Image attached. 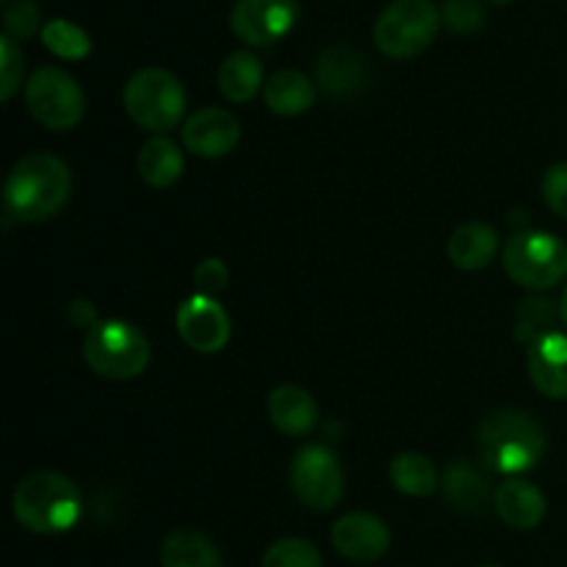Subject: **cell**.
<instances>
[{"label":"cell","mask_w":567,"mask_h":567,"mask_svg":"<svg viewBox=\"0 0 567 567\" xmlns=\"http://www.w3.org/2000/svg\"><path fill=\"white\" fill-rule=\"evenodd\" d=\"M72 192L70 166L53 153H28L11 166L3 183V205L20 221H48Z\"/></svg>","instance_id":"cell-1"},{"label":"cell","mask_w":567,"mask_h":567,"mask_svg":"<svg viewBox=\"0 0 567 567\" xmlns=\"http://www.w3.org/2000/svg\"><path fill=\"white\" fill-rule=\"evenodd\" d=\"M546 457V432L524 410H496L480 426V460L487 471L518 476Z\"/></svg>","instance_id":"cell-2"},{"label":"cell","mask_w":567,"mask_h":567,"mask_svg":"<svg viewBox=\"0 0 567 567\" xmlns=\"http://www.w3.org/2000/svg\"><path fill=\"white\" fill-rule=\"evenodd\" d=\"M17 524L33 535H61L81 518V493L75 482L59 471H33L17 485L11 498Z\"/></svg>","instance_id":"cell-3"},{"label":"cell","mask_w":567,"mask_h":567,"mask_svg":"<svg viewBox=\"0 0 567 567\" xmlns=\"http://www.w3.org/2000/svg\"><path fill=\"white\" fill-rule=\"evenodd\" d=\"M83 360L105 380H136L150 365V341L122 319L97 321L83 338Z\"/></svg>","instance_id":"cell-4"},{"label":"cell","mask_w":567,"mask_h":567,"mask_svg":"<svg viewBox=\"0 0 567 567\" xmlns=\"http://www.w3.org/2000/svg\"><path fill=\"white\" fill-rule=\"evenodd\" d=\"M125 111L138 127L150 131L153 136L177 127L186 114V92L183 83L161 66H144L133 72L125 83Z\"/></svg>","instance_id":"cell-5"},{"label":"cell","mask_w":567,"mask_h":567,"mask_svg":"<svg viewBox=\"0 0 567 567\" xmlns=\"http://www.w3.org/2000/svg\"><path fill=\"white\" fill-rule=\"evenodd\" d=\"M441 11L432 0H393L374 25V42L388 59H415L435 42Z\"/></svg>","instance_id":"cell-6"},{"label":"cell","mask_w":567,"mask_h":567,"mask_svg":"<svg viewBox=\"0 0 567 567\" xmlns=\"http://www.w3.org/2000/svg\"><path fill=\"white\" fill-rule=\"evenodd\" d=\"M504 271L518 286L548 291L567 277V247L559 236L543 230L515 233L504 247Z\"/></svg>","instance_id":"cell-7"},{"label":"cell","mask_w":567,"mask_h":567,"mask_svg":"<svg viewBox=\"0 0 567 567\" xmlns=\"http://www.w3.org/2000/svg\"><path fill=\"white\" fill-rule=\"evenodd\" d=\"M25 105L39 125L50 131H70L83 120L86 97L70 72L59 66H39L25 83Z\"/></svg>","instance_id":"cell-8"},{"label":"cell","mask_w":567,"mask_h":567,"mask_svg":"<svg viewBox=\"0 0 567 567\" xmlns=\"http://www.w3.org/2000/svg\"><path fill=\"white\" fill-rule=\"evenodd\" d=\"M293 496L310 509H332L343 496V474L338 457L324 443H308L293 454L291 463Z\"/></svg>","instance_id":"cell-9"},{"label":"cell","mask_w":567,"mask_h":567,"mask_svg":"<svg viewBox=\"0 0 567 567\" xmlns=\"http://www.w3.org/2000/svg\"><path fill=\"white\" fill-rule=\"evenodd\" d=\"M297 0H238L233 6L230 28L241 42L266 48V44L280 42L297 25Z\"/></svg>","instance_id":"cell-10"},{"label":"cell","mask_w":567,"mask_h":567,"mask_svg":"<svg viewBox=\"0 0 567 567\" xmlns=\"http://www.w3.org/2000/svg\"><path fill=\"white\" fill-rule=\"evenodd\" d=\"M177 336L199 354H216L230 341V319L208 293H194L177 308Z\"/></svg>","instance_id":"cell-11"},{"label":"cell","mask_w":567,"mask_h":567,"mask_svg":"<svg viewBox=\"0 0 567 567\" xmlns=\"http://www.w3.org/2000/svg\"><path fill=\"white\" fill-rule=\"evenodd\" d=\"M332 546L343 559L352 563H377L391 548V529L371 513H347L332 524Z\"/></svg>","instance_id":"cell-12"},{"label":"cell","mask_w":567,"mask_h":567,"mask_svg":"<svg viewBox=\"0 0 567 567\" xmlns=\"http://www.w3.org/2000/svg\"><path fill=\"white\" fill-rule=\"evenodd\" d=\"M241 142V122L233 111L199 109L183 122V144L199 158H225Z\"/></svg>","instance_id":"cell-13"},{"label":"cell","mask_w":567,"mask_h":567,"mask_svg":"<svg viewBox=\"0 0 567 567\" xmlns=\"http://www.w3.org/2000/svg\"><path fill=\"white\" fill-rule=\"evenodd\" d=\"M371 66L360 50L349 48V44H336L327 48L316 61V81H319L321 92L327 97L336 100H352L369 86Z\"/></svg>","instance_id":"cell-14"},{"label":"cell","mask_w":567,"mask_h":567,"mask_svg":"<svg viewBox=\"0 0 567 567\" xmlns=\"http://www.w3.org/2000/svg\"><path fill=\"white\" fill-rule=\"evenodd\" d=\"M529 380L543 396L567 399V336L548 332L535 341L526 354Z\"/></svg>","instance_id":"cell-15"},{"label":"cell","mask_w":567,"mask_h":567,"mask_svg":"<svg viewBox=\"0 0 567 567\" xmlns=\"http://www.w3.org/2000/svg\"><path fill=\"white\" fill-rule=\"evenodd\" d=\"M493 504H496L498 518L520 532L535 529L546 518V496L532 482L524 480L502 482L493 493Z\"/></svg>","instance_id":"cell-16"},{"label":"cell","mask_w":567,"mask_h":567,"mask_svg":"<svg viewBox=\"0 0 567 567\" xmlns=\"http://www.w3.org/2000/svg\"><path fill=\"white\" fill-rule=\"evenodd\" d=\"M266 413L282 435L291 437L308 435L319 421V408H316L313 396L297 385L275 388L269 393V402H266Z\"/></svg>","instance_id":"cell-17"},{"label":"cell","mask_w":567,"mask_h":567,"mask_svg":"<svg viewBox=\"0 0 567 567\" xmlns=\"http://www.w3.org/2000/svg\"><path fill=\"white\" fill-rule=\"evenodd\" d=\"M498 252L496 227L485 221H465L449 238V260L463 271H482Z\"/></svg>","instance_id":"cell-18"},{"label":"cell","mask_w":567,"mask_h":567,"mask_svg":"<svg viewBox=\"0 0 567 567\" xmlns=\"http://www.w3.org/2000/svg\"><path fill=\"white\" fill-rule=\"evenodd\" d=\"M443 496L449 498V504L457 513L476 515L491 502V485H487V480L474 465L454 460L446 468V474H443Z\"/></svg>","instance_id":"cell-19"},{"label":"cell","mask_w":567,"mask_h":567,"mask_svg":"<svg viewBox=\"0 0 567 567\" xmlns=\"http://www.w3.org/2000/svg\"><path fill=\"white\" fill-rule=\"evenodd\" d=\"M136 169L142 181L153 188H169L183 175V153L172 138L153 136L144 142L136 158Z\"/></svg>","instance_id":"cell-20"},{"label":"cell","mask_w":567,"mask_h":567,"mask_svg":"<svg viewBox=\"0 0 567 567\" xmlns=\"http://www.w3.org/2000/svg\"><path fill=\"white\" fill-rule=\"evenodd\" d=\"M161 565L164 567H225L219 548L210 537L194 529H175L166 535L161 546Z\"/></svg>","instance_id":"cell-21"},{"label":"cell","mask_w":567,"mask_h":567,"mask_svg":"<svg viewBox=\"0 0 567 567\" xmlns=\"http://www.w3.org/2000/svg\"><path fill=\"white\" fill-rule=\"evenodd\" d=\"M216 83H219V92L230 103H249L266 86L260 59L255 53H247V50H238V53L227 55L221 61Z\"/></svg>","instance_id":"cell-22"},{"label":"cell","mask_w":567,"mask_h":567,"mask_svg":"<svg viewBox=\"0 0 567 567\" xmlns=\"http://www.w3.org/2000/svg\"><path fill=\"white\" fill-rule=\"evenodd\" d=\"M264 100L277 116H299L313 105L316 89L299 70H280L266 81Z\"/></svg>","instance_id":"cell-23"},{"label":"cell","mask_w":567,"mask_h":567,"mask_svg":"<svg viewBox=\"0 0 567 567\" xmlns=\"http://www.w3.org/2000/svg\"><path fill=\"white\" fill-rule=\"evenodd\" d=\"M391 482L399 493L413 498L430 496V493H435L441 487L437 468L432 465V460L415 452H404L399 457H393Z\"/></svg>","instance_id":"cell-24"},{"label":"cell","mask_w":567,"mask_h":567,"mask_svg":"<svg viewBox=\"0 0 567 567\" xmlns=\"http://www.w3.org/2000/svg\"><path fill=\"white\" fill-rule=\"evenodd\" d=\"M554 321H557V305L546 297L524 299L515 313V338L524 343L540 341L543 336L554 332Z\"/></svg>","instance_id":"cell-25"},{"label":"cell","mask_w":567,"mask_h":567,"mask_svg":"<svg viewBox=\"0 0 567 567\" xmlns=\"http://www.w3.org/2000/svg\"><path fill=\"white\" fill-rule=\"evenodd\" d=\"M42 42L50 53H55L59 59L81 61L86 59L89 50H92V39L83 28H78L75 22L66 20H50L42 28Z\"/></svg>","instance_id":"cell-26"},{"label":"cell","mask_w":567,"mask_h":567,"mask_svg":"<svg viewBox=\"0 0 567 567\" xmlns=\"http://www.w3.org/2000/svg\"><path fill=\"white\" fill-rule=\"evenodd\" d=\"M260 567H324V559L313 543L302 537H282L266 548Z\"/></svg>","instance_id":"cell-27"},{"label":"cell","mask_w":567,"mask_h":567,"mask_svg":"<svg viewBox=\"0 0 567 567\" xmlns=\"http://www.w3.org/2000/svg\"><path fill=\"white\" fill-rule=\"evenodd\" d=\"M42 25V14L33 0H9L3 9V28L6 37L17 39H31L33 33Z\"/></svg>","instance_id":"cell-28"},{"label":"cell","mask_w":567,"mask_h":567,"mask_svg":"<svg viewBox=\"0 0 567 567\" xmlns=\"http://www.w3.org/2000/svg\"><path fill=\"white\" fill-rule=\"evenodd\" d=\"M441 17L454 33H476L485 25V9L480 0H446Z\"/></svg>","instance_id":"cell-29"},{"label":"cell","mask_w":567,"mask_h":567,"mask_svg":"<svg viewBox=\"0 0 567 567\" xmlns=\"http://www.w3.org/2000/svg\"><path fill=\"white\" fill-rule=\"evenodd\" d=\"M22 70H25V61H22L20 48H17L14 39L3 33V39H0V97H14L22 83Z\"/></svg>","instance_id":"cell-30"},{"label":"cell","mask_w":567,"mask_h":567,"mask_svg":"<svg viewBox=\"0 0 567 567\" xmlns=\"http://www.w3.org/2000/svg\"><path fill=\"white\" fill-rule=\"evenodd\" d=\"M543 199L557 216L567 219V161L548 166L543 177Z\"/></svg>","instance_id":"cell-31"},{"label":"cell","mask_w":567,"mask_h":567,"mask_svg":"<svg viewBox=\"0 0 567 567\" xmlns=\"http://www.w3.org/2000/svg\"><path fill=\"white\" fill-rule=\"evenodd\" d=\"M194 280H197L199 291L208 293V297H210V293L225 291L227 280H230V275H227L225 260L208 258V260H203V264H199L197 269H194Z\"/></svg>","instance_id":"cell-32"},{"label":"cell","mask_w":567,"mask_h":567,"mask_svg":"<svg viewBox=\"0 0 567 567\" xmlns=\"http://www.w3.org/2000/svg\"><path fill=\"white\" fill-rule=\"evenodd\" d=\"M66 316H70L72 324L78 327H89L92 330L94 324H97V319H94V305L89 302V299H75V302L66 308Z\"/></svg>","instance_id":"cell-33"},{"label":"cell","mask_w":567,"mask_h":567,"mask_svg":"<svg viewBox=\"0 0 567 567\" xmlns=\"http://www.w3.org/2000/svg\"><path fill=\"white\" fill-rule=\"evenodd\" d=\"M559 316H563V321L567 324V286H565V293H563V302H559Z\"/></svg>","instance_id":"cell-34"},{"label":"cell","mask_w":567,"mask_h":567,"mask_svg":"<svg viewBox=\"0 0 567 567\" xmlns=\"http://www.w3.org/2000/svg\"><path fill=\"white\" fill-rule=\"evenodd\" d=\"M493 3H509V0H493Z\"/></svg>","instance_id":"cell-35"},{"label":"cell","mask_w":567,"mask_h":567,"mask_svg":"<svg viewBox=\"0 0 567 567\" xmlns=\"http://www.w3.org/2000/svg\"><path fill=\"white\" fill-rule=\"evenodd\" d=\"M482 567H498V565H482Z\"/></svg>","instance_id":"cell-36"},{"label":"cell","mask_w":567,"mask_h":567,"mask_svg":"<svg viewBox=\"0 0 567 567\" xmlns=\"http://www.w3.org/2000/svg\"><path fill=\"white\" fill-rule=\"evenodd\" d=\"M3 3H9V0H3Z\"/></svg>","instance_id":"cell-37"}]
</instances>
